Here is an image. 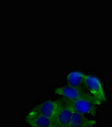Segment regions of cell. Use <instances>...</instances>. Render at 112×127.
<instances>
[{
	"mask_svg": "<svg viewBox=\"0 0 112 127\" xmlns=\"http://www.w3.org/2000/svg\"><path fill=\"white\" fill-rule=\"evenodd\" d=\"M56 95L61 96L64 99L65 102H73L78 99L84 93V91L79 89L78 87H73L70 85H67L65 87H58L54 90Z\"/></svg>",
	"mask_w": 112,
	"mask_h": 127,
	"instance_id": "3957f363",
	"label": "cell"
},
{
	"mask_svg": "<svg viewBox=\"0 0 112 127\" xmlns=\"http://www.w3.org/2000/svg\"><path fill=\"white\" fill-rule=\"evenodd\" d=\"M96 122L93 120H89L85 115L73 113L71 121L69 123L70 127H93Z\"/></svg>",
	"mask_w": 112,
	"mask_h": 127,
	"instance_id": "52a82bcc",
	"label": "cell"
},
{
	"mask_svg": "<svg viewBox=\"0 0 112 127\" xmlns=\"http://www.w3.org/2000/svg\"><path fill=\"white\" fill-rule=\"evenodd\" d=\"M68 127H70V126H68Z\"/></svg>",
	"mask_w": 112,
	"mask_h": 127,
	"instance_id": "30bf717a",
	"label": "cell"
},
{
	"mask_svg": "<svg viewBox=\"0 0 112 127\" xmlns=\"http://www.w3.org/2000/svg\"><path fill=\"white\" fill-rule=\"evenodd\" d=\"M73 113L74 112L73 111L67 102L61 103L54 118V122L63 127H68L73 117Z\"/></svg>",
	"mask_w": 112,
	"mask_h": 127,
	"instance_id": "277c9868",
	"label": "cell"
},
{
	"mask_svg": "<svg viewBox=\"0 0 112 127\" xmlns=\"http://www.w3.org/2000/svg\"><path fill=\"white\" fill-rule=\"evenodd\" d=\"M25 120L31 127H49L54 123L52 120L42 115L34 109H31L28 113Z\"/></svg>",
	"mask_w": 112,
	"mask_h": 127,
	"instance_id": "5b68a950",
	"label": "cell"
},
{
	"mask_svg": "<svg viewBox=\"0 0 112 127\" xmlns=\"http://www.w3.org/2000/svg\"><path fill=\"white\" fill-rule=\"evenodd\" d=\"M60 103H61L58 101L47 100V101L39 104L37 107L34 108L33 109L54 121V118L56 116L59 106H60Z\"/></svg>",
	"mask_w": 112,
	"mask_h": 127,
	"instance_id": "8992f818",
	"label": "cell"
},
{
	"mask_svg": "<svg viewBox=\"0 0 112 127\" xmlns=\"http://www.w3.org/2000/svg\"><path fill=\"white\" fill-rule=\"evenodd\" d=\"M85 74L80 71H73L67 76L68 85L78 87L83 91V81H84Z\"/></svg>",
	"mask_w": 112,
	"mask_h": 127,
	"instance_id": "ba28073f",
	"label": "cell"
},
{
	"mask_svg": "<svg viewBox=\"0 0 112 127\" xmlns=\"http://www.w3.org/2000/svg\"><path fill=\"white\" fill-rule=\"evenodd\" d=\"M83 88L87 90V93L94 100L97 105H100L105 101V95L103 85L100 80L93 75L85 74Z\"/></svg>",
	"mask_w": 112,
	"mask_h": 127,
	"instance_id": "6da1fadb",
	"label": "cell"
},
{
	"mask_svg": "<svg viewBox=\"0 0 112 127\" xmlns=\"http://www.w3.org/2000/svg\"><path fill=\"white\" fill-rule=\"evenodd\" d=\"M70 108L73 109L74 113L86 115V114H94L95 110H96L97 104L88 93H84L78 97V99L74 100L73 102H67Z\"/></svg>",
	"mask_w": 112,
	"mask_h": 127,
	"instance_id": "7a4b0ae2",
	"label": "cell"
},
{
	"mask_svg": "<svg viewBox=\"0 0 112 127\" xmlns=\"http://www.w3.org/2000/svg\"><path fill=\"white\" fill-rule=\"evenodd\" d=\"M49 127H63V126H60V125H58V124H56V123H53L52 125H51Z\"/></svg>",
	"mask_w": 112,
	"mask_h": 127,
	"instance_id": "9c48e42d",
	"label": "cell"
}]
</instances>
